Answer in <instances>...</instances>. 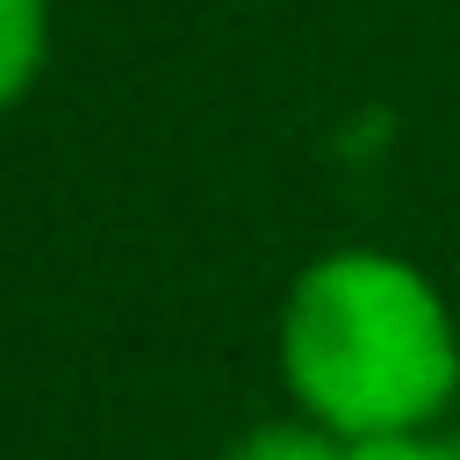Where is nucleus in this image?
<instances>
[{"label":"nucleus","instance_id":"nucleus-2","mask_svg":"<svg viewBox=\"0 0 460 460\" xmlns=\"http://www.w3.org/2000/svg\"><path fill=\"white\" fill-rule=\"evenodd\" d=\"M36 58V0H0V93L22 86Z\"/></svg>","mask_w":460,"mask_h":460},{"label":"nucleus","instance_id":"nucleus-4","mask_svg":"<svg viewBox=\"0 0 460 460\" xmlns=\"http://www.w3.org/2000/svg\"><path fill=\"white\" fill-rule=\"evenodd\" d=\"M345 460H460V446H431V438H402V431H381V438H359Z\"/></svg>","mask_w":460,"mask_h":460},{"label":"nucleus","instance_id":"nucleus-1","mask_svg":"<svg viewBox=\"0 0 460 460\" xmlns=\"http://www.w3.org/2000/svg\"><path fill=\"white\" fill-rule=\"evenodd\" d=\"M288 374L323 417L381 438L438 402L453 381V345L417 273L345 252L302 273L288 302Z\"/></svg>","mask_w":460,"mask_h":460},{"label":"nucleus","instance_id":"nucleus-3","mask_svg":"<svg viewBox=\"0 0 460 460\" xmlns=\"http://www.w3.org/2000/svg\"><path fill=\"white\" fill-rule=\"evenodd\" d=\"M230 460H345V453H331L316 431H295V424H266V431H252L244 446H230Z\"/></svg>","mask_w":460,"mask_h":460}]
</instances>
